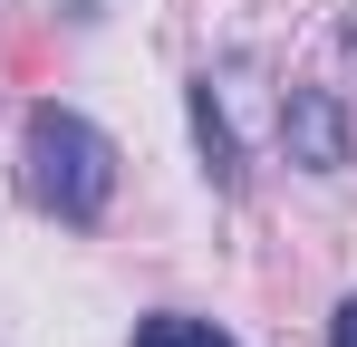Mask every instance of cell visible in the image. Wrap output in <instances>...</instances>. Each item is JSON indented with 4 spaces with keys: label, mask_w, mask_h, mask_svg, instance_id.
I'll list each match as a JSON object with an SVG mask.
<instances>
[{
    "label": "cell",
    "mask_w": 357,
    "mask_h": 347,
    "mask_svg": "<svg viewBox=\"0 0 357 347\" xmlns=\"http://www.w3.org/2000/svg\"><path fill=\"white\" fill-rule=\"evenodd\" d=\"M29 193L59 213V222H97L107 193H116V145L68 107H39L29 116Z\"/></svg>",
    "instance_id": "1"
},
{
    "label": "cell",
    "mask_w": 357,
    "mask_h": 347,
    "mask_svg": "<svg viewBox=\"0 0 357 347\" xmlns=\"http://www.w3.org/2000/svg\"><path fill=\"white\" fill-rule=\"evenodd\" d=\"M290 145H299V164H319V174H338L348 164V116L328 107V97H290Z\"/></svg>",
    "instance_id": "2"
},
{
    "label": "cell",
    "mask_w": 357,
    "mask_h": 347,
    "mask_svg": "<svg viewBox=\"0 0 357 347\" xmlns=\"http://www.w3.org/2000/svg\"><path fill=\"white\" fill-rule=\"evenodd\" d=\"M135 347H232L213 318H183V309H155V318H135Z\"/></svg>",
    "instance_id": "3"
},
{
    "label": "cell",
    "mask_w": 357,
    "mask_h": 347,
    "mask_svg": "<svg viewBox=\"0 0 357 347\" xmlns=\"http://www.w3.org/2000/svg\"><path fill=\"white\" fill-rule=\"evenodd\" d=\"M328 347H357V299H338V318H328Z\"/></svg>",
    "instance_id": "4"
},
{
    "label": "cell",
    "mask_w": 357,
    "mask_h": 347,
    "mask_svg": "<svg viewBox=\"0 0 357 347\" xmlns=\"http://www.w3.org/2000/svg\"><path fill=\"white\" fill-rule=\"evenodd\" d=\"M348 49H357V20H348Z\"/></svg>",
    "instance_id": "5"
}]
</instances>
